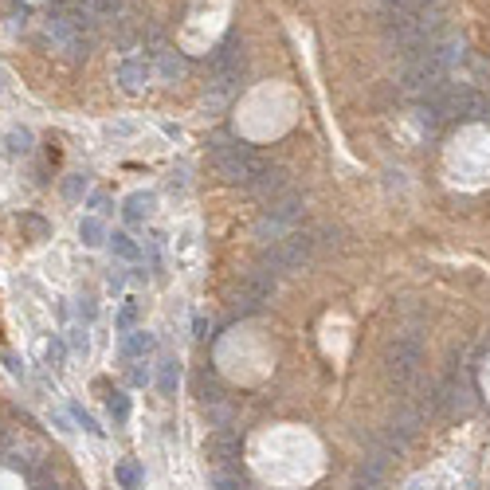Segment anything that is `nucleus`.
Segmentation results:
<instances>
[{
    "label": "nucleus",
    "mask_w": 490,
    "mask_h": 490,
    "mask_svg": "<svg viewBox=\"0 0 490 490\" xmlns=\"http://www.w3.org/2000/svg\"><path fill=\"white\" fill-rule=\"evenodd\" d=\"M212 157H216V165H220V173L228 177L231 184H244V189L255 181V173L263 169V157H259V153H255L247 142L228 137V134L212 137Z\"/></svg>",
    "instance_id": "obj_1"
},
{
    "label": "nucleus",
    "mask_w": 490,
    "mask_h": 490,
    "mask_svg": "<svg viewBox=\"0 0 490 490\" xmlns=\"http://www.w3.org/2000/svg\"><path fill=\"white\" fill-rule=\"evenodd\" d=\"M48 40L56 43L67 59H87V51H90V36L83 32V28H75L63 12L48 16Z\"/></svg>",
    "instance_id": "obj_2"
},
{
    "label": "nucleus",
    "mask_w": 490,
    "mask_h": 490,
    "mask_svg": "<svg viewBox=\"0 0 490 490\" xmlns=\"http://www.w3.org/2000/svg\"><path fill=\"white\" fill-rule=\"evenodd\" d=\"M385 365L396 380H412L416 377V365H419V338H408V333H404V338L388 341Z\"/></svg>",
    "instance_id": "obj_3"
},
{
    "label": "nucleus",
    "mask_w": 490,
    "mask_h": 490,
    "mask_svg": "<svg viewBox=\"0 0 490 490\" xmlns=\"http://www.w3.org/2000/svg\"><path fill=\"white\" fill-rule=\"evenodd\" d=\"M247 189H251L255 197H263V200H275V197L286 192V173L278 165H271V161H263V169L255 173V181L247 184Z\"/></svg>",
    "instance_id": "obj_4"
},
{
    "label": "nucleus",
    "mask_w": 490,
    "mask_h": 490,
    "mask_svg": "<svg viewBox=\"0 0 490 490\" xmlns=\"http://www.w3.org/2000/svg\"><path fill=\"white\" fill-rule=\"evenodd\" d=\"M204 451H208V459H212V463H236V459H239V432L220 427L216 435H208Z\"/></svg>",
    "instance_id": "obj_5"
},
{
    "label": "nucleus",
    "mask_w": 490,
    "mask_h": 490,
    "mask_svg": "<svg viewBox=\"0 0 490 490\" xmlns=\"http://www.w3.org/2000/svg\"><path fill=\"white\" fill-rule=\"evenodd\" d=\"M153 208H157V197H153V192H130V197L122 200L126 224H145L153 216Z\"/></svg>",
    "instance_id": "obj_6"
},
{
    "label": "nucleus",
    "mask_w": 490,
    "mask_h": 490,
    "mask_svg": "<svg viewBox=\"0 0 490 490\" xmlns=\"http://www.w3.org/2000/svg\"><path fill=\"white\" fill-rule=\"evenodd\" d=\"M145 79H150V63L145 59H137V56H130V59H122V67H118V83H122V90H142L145 87Z\"/></svg>",
    "instance_id": "obj_7"
},
{
    "label": "nucleus",
    "mask_w": 490,
    "mask_h": 490,
    "mask_svg": "<svg viewBox=\"0 0 490 490\" xmlns=\"http://www.w3.org/2000/svg\"><path fill=\"white\" fill-rule=\"evenodd\" d=\"M150 349H153V333H145V330H130L126 338H122V357H126V361H145Z\"/></svg>",
    "instance_id": "obj_8"
},
{
    "label": "nucleus",
    "mask_w": 490,
    "mask_h": 490,
    "mask_svg": "<svg viewBox=\"0 0 490 490\" xmlns=\"http://www.w3.org/2000/svg\"><path fill=\"white\" fill-rule=\"evenodd\" d=\"M157 388L165 396H177V388H181V361L177 357H161L157 361Z\"/></svg>",
    "instance_id": "obj_9"
},
{
    "label": "nucleus",
    "mask_w": 490,
    "mask_h": 490,
    "mask_svg": "<svg viewBox=\"0 0 490 490\" xmlns=\"http://www.w3.org/2000/svg\"><path fill=\"white\" fill-rule=\"evenodd\" d=\"M114 482H118V490H142L145 471L134 463V459H122V463L114 466Z\"/></svg>",
    "instance_id": "obj_10"
},
{
    "label": "nucleus",
    "mask_w": 490,
    "mask_h": 490,
    "mask_svg": "<svg viewBox=\"0 0 490 490\" xmlns=\"http://www.w3.org/2000/svg\"><path fill=\"white\" fill-rule=\"evenodd\" d=\"M110 251L118 255V259H126V263L142 259V247H137V239L130 236V231H114V236H110Z\"/></svg>",
    "instance_id": "obj_11"
},
{
    "label": "nucleus",
    "mask_w": 490,
    "mask_h": 490,
    "mask_svg": "<svg viewBox=\"0 0 490 490\" xmlns=\"http://www.w3.org/2000/svg\"><path fill=\"white\" fill-rule=\"evenodd\" d=\"M4 153L9 157H28L32 153V130H9L4 134Z\"/></svg>",
    "instance_id": "obj_12"
},
{
    "label": "nucleus",
    "mask_w": 490,
    "mask_h": 490,
    "mask_svg": "<svg viewBox=\"0 0 490 490\" xmlns=\"http://www.w3.org/2000/svg\"><path fill=\"white\" fill-rule=\"evenodd\" d=\"M79 239H83V247H98V244H106V228H103V220L98 216H87V220L79 224Z\"/></svg>",
    "instance_id": "obj_13"
},
{
    "label": "nucleus",
    "mask_w": 490,
    "mask_h": 490,
    "mask_svg": "<svg viewBox=\"0 0 490 490\" xmlns=\"http://www.w3.org/2000/svg\"><path fill=\"white\" fill-rule=\"evenodd\" d=\"M137 314H142V306H137L134 298H126V302L118 306V318H114V330H118V333H130V330L137 325Z\"/></svg>",
    "instance_id": "obj_14"
},
{
    "label": "nucleus",
    "mask_w": 490,
    "mask_h": 490,
    "mask_svg": "<svg viewBox=\"0 0 490 490\" xmlns=\"http://www.w3.org/2000/svg\"><path fill=\"white\" fill-rule=\"evenodd\" d=\"M106 412H110L114 424H126L130 419V396L126 392H110L106 396Z\"/></svg>",
    "instance_id": "obj_15"
},
{
    "label": "nucleus",
    "mask_w": 490,
    "mask_h": 490,
    "mask_svg": "<svg viewBox=\"0 0 490 490\" xmlns=\"http://www.w3.org/2000/svg\"><path fill=\"white\" fill-rule=\"evenodd\" d=\"M87 189H90V177H87V173H71V177L63 181V197H67V200H79Z\"/></svg>",
    "instance_id": "obj_16"
},
{
    "label": "nucleus",
    "mask_w": 490,
    "mask_h": 490,
    "mask_svg": "<svg viewBox=\"0 0 490 490\" xmlns=\"http://www.w3.org/2000/svg\"><path fill=\"white\" fill-rule=\"evenodd\" d=\"M161 75H165V79H181L184 75V59L177 56V51H161Z\"/></svg>",
    "instance_id": "obj_17"
},
{
    "label": "nucleus",
    "mask_w": 490,
    "mask_h": 490,
    "mask_svg": "<svg viewBox=\"0 0 490 490\" xmlns=\"http://www.w3.org/2000/svg\"><path fill=\"white\" fill-rule=\"evenodd\" d=\"M71 416H75V424H79L83 432H90V435H103V427L95 424V416H90V412L83 408V404H71Z\"/></svg>",
    "instance_id": "obj_18"
},
{
    "label": "nucleus",
    "mask_w": 490,
    "mask_h": 490,
    "mask_svg": "<svg viewBox=\"0 0 490 490\" xmlns=\"http://www.w3.org/2000/svg\"><path fill=\"white\" fill-rule=\"evenodd\" d=\"M67 333H71V349H75V353H79V357H87V353H90V333L83 330V325H71Z\"/></svg>",
    "instance_id": "obj_19"
},
{
    "label": "nucleus",
    "mask_w": 490,
    "mask_h": 490,
    "mask_svg": "<svg viewBox=\"0 0 490 490\" xmlns=\"http://www.w3.org/2000/svg\"><path fill=\"white\" fill-rule=\"evenodd\" d=\"M90 12H95L98 20L118 16V12H122V0H90Z\"/></svg>",
    "instance_id": "obj_20"
},
{
    "label": "nucleus",
    "mask_w": 490,
    "mask_h": 490,
    "mask_svg": "<svg viewBox=\"0 0 490 490\" xmlns=\"http://www.w3.org/2000/svg\"><path fill=\"white\" fill-rule=\"evenodd\" d=\"M150 380H153V372L145 369V361H137L134 369H130V385H134V388H145Z\"/></svg>",
    "instance_id": "obj_21"
},
{
    "label": "nucleus",
    "mask_w": 490,
    "mask_h": 490,
    "mask_svg": "<svg viewBox=\"0 0 490 490\" xmlns=\"http://www.w3.org/2000/svg\"><path fill=\"white\" fill-rule=\"evenodd\" d=\"M212 486H216V490H247L244 482H239L236 474H228V471H220V474H216V479H212Z\"/></svg>",
    "instance_id": "obj_22"
},
{
    "label": "nucleus",
    "mask_w": 490,
    "mask_h": 490,
    "mask_svg": "<svg viewBox=\"0 0 490 490\" xmlns=\"http://www.w3.org/2000/svg\"><path fill=\"white\" fill-rule=\"evenodd\" d=\"M75 306H79V318H83V322H95V314H98V302L90 298V294H83V298L75 302Z\"/></svg>",
    "instance_id": "obj_23"
},
{
    "label": "nucleus",
    "mask_w": 490,
    "mask_h": 490,
    "mask_svg": "<svg viewBox=\"0 0 490 490\" xmlns=\"http://www.w3.org/2000/svg\"><path fill=\"white\" fill-rule=\"evenodd\" d=\"M134 122H114V126L110 130H106V134H110V137H130V134H134Z\"/></svg>",
    "instance_id": "obj_24"
},
{
    "label": "nucleus",
    "mask_w": 490,
    "mask_h": 490,
    "mask_svg": "<svg viewBox=\"0 0 490 490\" xmlns=\"http://www.w3.org/2000/svg\"><path fill=\"white\" fill-rule=\"evenodd\" d=\"M404 490H424V482L416 479V482H408V486H404Z\"/></svg>",
    "instance_id": "obj_25"
}]
</instances>
